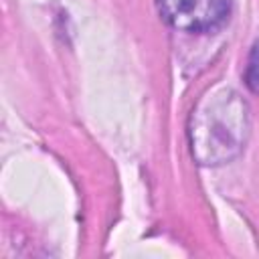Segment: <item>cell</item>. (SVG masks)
Here are the masks:
<instances>
[{
	"label": "cell",
	"mask_w": 259,
	"mask_h": 259,
	"mask_svg": "<svg viewBox=\"0 0 259 259\" xmlns=\"http://www.w3.org/2000/svg\"><path fill=\"white\" fill-rule=\"evenodd\" d=\"M249 127L247 101L231 87H210L190 113V152L202 166L227 164L243 152Z\"/></svg>",
	"instance_id": "obj_1"
},
{
	"label": "cell",
	"mask_w": 259,
	"mask_h": 259,
	"mask_svg": "<svg viewBox=\"0 0 259 259\" xmlns=\"http://www.w3.org/2000/svg\"><path fill=\"white\" fill-rule=\"evenodd\" d=\"M245 85L251 89V93L259 95V40L253 45L247 61V71H245Z\"/></svg>",
	"instance_id": "obj_3"
},
{
	"label": "cell",
	"mask_w": 259,
	"mask_h": 259,
	"mask_svg": "<svg viewBox=\"0 0 259 259\" xmlns=\"http://www.w3.org/2000/svg\"><path fill=\"white\" fill-rule=\"evenodd\" d=\"M160 16L186 32H210L231 14V0H156Z\"/></svg>",
	"instance_id": "obj_2"
}]
</instances>
